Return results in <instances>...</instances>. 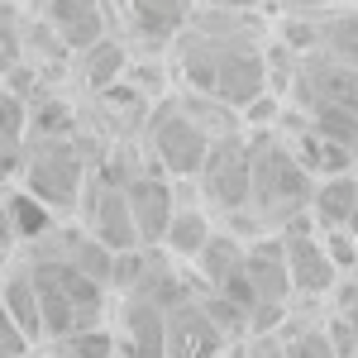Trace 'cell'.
Wrapping results in <instances>:
<instances>
[{
    "instance_id": "12",
    "label": "cell",
    "mask_w": 358,
    "mask_h": 358,
    "mask_svg": "<svg viewBox=\"0 0 358 358\" xmlns=\"http://www.w3.org/2000/svg\"><path fill=\"white\" fill-rule=\"evenodd\" d=\"M129 62H134V48H129L124 38L106 34L101 43H91V48H82V53H72V77L82 82V91L101 96V91H110L115 82H124Z\"/></svg>"
},
{
    "instance_id": "22",
    "label": "cell",
    "mask_w": 358,
    "mask_h": 358,
    "mask_svg": "<svg viewBox=\"0 0 358 358\" xmlns=\"http://www.w3.org/2000/svg\"><path fill=\"white\" fill-rule=\"evenodd\" d=\"M10 5H24V0H10Z\"/></svg>"
},
{
    "instance_id": "6",
    "label": "cell",
    "mask_w": 358,
    "mask_h": 358,
    "mask_svg": "<svg viewBox=\"0 0 358 358\" xmlns=\"http://www.w3.org/2000/svg\"><path fill=\"white\" fill-rule=\"evenodd\" d=\"M277 234H282V248H287L292 296H306V301L330 296L334 287H339V268H334V258H330V248H325V239H320V229L310 224V215L282 224Z\"/></svg>"
},
{
    "instance_id": "21",
    "label": "cell",
    "mask_w": 358,
    "mask_h": 358,
    "mask_svg": "<svg viewBox=\"0 0 358 358\" xmlns=\"http://www.w3.org/2000/svg\"><path fill=\"white\" fill-rule=\"evenodd\" d=\"M344 229H349V239H354V248H358V210L349 215V224H344Z\"/></svg>"
},
{
    "instance_id": "4",
    "label": "cell",
    "mask_w": 358,
    "mask_h": 358,
    "mask_svg": "<svg viewBox=\"0 0 358 358\" xmlns=\"http://www.w3.org/2000/svg\"><path fill=\"white\" fill-rule=\"evenodd\" d=\"M210 143H215V134L196 120L187 96L163 101L158 110H148V163L158 172H167V177H177V182L196 177L206 153H210Z\"/></svg>"
},
{
    "instance_id": "20",
    "label": "cell",
    "mask_w": 358,
    "mask_h": 358,
    "mask_svg": "<svg viewBox=\"0 0 358 358\" xmlns=\"http://www.w3.org/2000/svg\"><path fill=\"white\" fill-rule=\"evenodd\" d=\"M206 5H215V10H253V5H263V0H206Z\"/></svg>"
},
{
    "instance_id": "2",
    "label": "cell",
    "mask_w": 358,
    "mask_h": 358,
    "mask_svg": "<svg viewBox=\"0 0 358 358\" xmlns=\"http://www.w3.org/2000/svg\"><path fill=\"white\" fill-rule=\"evenodd\" d=\"M34 282H38V306H43V339H62V334L96 325L106 310V282L86 277L77 263H67L62 253L48 258H29Z\"/></svg>"
},
{
    "instance_id": "5",
    "label": "cell",
    "mask_w": 358,
    "mask_h": 358,
    "mask_svg": "<svg viewBox=\"0 0 358 358\" xmlns=\"http://www.w3.org/2000/svg\"><path fill=\"white\" fill-rule=\"evenodd\" d=\"M192 182L201 187V206L210 215H248V192H253V148H248V138L244 134L215 138Z\"/></svg>"
},
{
    "instance_id": "13",
    "label": "cell",
    "mask_w": 358,
    "mask_h": 358,
    "mask_svg": "<svg viewBox=\"0 0 358 358\" xmlns=\"http://www.w3.org/2000/svg\"><path fill=\"white\" fill-rule=\"evenodd\" d=\"M215 229H220V224H215V215H210L206 206H182V201H177V210H172V220H167V234H163V244H158V253H163L167 263L192 268L196 258H201V248L210 244Z\"/></svg>"
},
{
    "instance_id": "23",
    "label": "cell",
    "mask_w": 358,
    "mask_h": 358,
    "mask_svg": "<svg viewBox=\"0 0 358 358\" xmlns=\"http://www.w3.org/2000/svg\"><path fill=\"white\" fill-rule=\"evenodd\" d=\"M57 358H62V354H57Z\"/></svg>"
},
{
    "instance_id": "19",
    "label": "cell",
    "mask_w": 358,
    "mask_h": 358,
    "mask_svg": "<svg viewBox=\"0 0 358 358\" xmlns=\"http://www.w3.org/2000/svg\"><path fill=\"white\" fill-rule=\"evenodd\" d=\"M57 354L62 358H115L120 349H115V325H82V330L62 334V339H53Z\"/></svg>"
},
{
    "instance_id": "8",
    "label": "cell",
    "mask_w": 358,
    "mask_h": 358,
    "mask_svg": "<svg viewBox=\"0 0 358 358\" xmlns=\"http://www.w3.org/2000/svg\"><path fill=\"white\" fill-rule=\"evenodd\" d=\"M77 210H86V234L101 239L115 258H124V253L143 248V244H138V229H134V215H129V201H124V182H110V177L86 182L82 206H77Z\"/></svg>"
},
{
    "instance_id": "1",
    "label": "cell",
    "mask_w": 358,
    "mask_h": 358,
    "mask_svg": "<svg viewBox=\"0 0 358 358\" xmlns=\"http://www.w3.org/2000/svg\"><path fill=\"white\" fill-rule=\"evenodd\" d=\"M253 192H248V215H258V229H282L301 220L310 206L315 172L301 163L296 143L277 134H258L253 143Z\"/></svg>"
},
{
    "instance_id": "11",
    "label": "cell",
    "mask_w": 358,
    "mask_h": 358,
    "mask_svg": "<svg viewBox=\"0 0 358 358\" xmlns=\"http://www.w3.org/2000/svg\"><path fill=\"white\" fill-rule=\"evenodd\" d=\"M229 344L201 301L167 306V358H215Z\"/></svg>"
},
{
    "instance_id": "15",
    "label": "cell",
    "mask_w": 358,
    "mask_h": 358,
    "mask_svg": "<svg viewBox=\"0 0 358 358\" xmlns=\"http://www.w3.org/2000/svg\"><path fill=\"white\" fill-rule=\"evenodd\" d=\"M0 301L15 315V325L24 330L29 344H43V306H38V282L29 263H10L0 273Z\"/></svg>"
},
{
    "instance_id": "14",
    "label": "cell",
    "mask_w": 358,
    "mask_h": 358,
    "mask_svg": "<svg viewBox=\"0 0 358 358\" xmlns=\"http://www.w3.org/2000/svg\"><path fill=\"white\" fill-rule=\"evenodd\" d=\"M354 210H358V167H344V172H325V177H315V187H310V206H306V215H310L315 229L349 224Z\"/></svg>"
},
{
    "instance_id": "9",
    "label": "cell",
    "mask_w": 358,
    "mask_h": 358,
    "mask_svg": "<svg viewBox=\"0 0 358 358\" xmlns=\"http://www.w3.org/2000/svg\"><path fill=\"white\" fill-rule=\"evenodd\" d=\"M124 201H129V215H134L138 229V244L143 248H158L167 234V220L177 210V177H167L158 167H138L134 177L124 182Z\"/></svg>"
},
{
    "instance_id": "16",
    "label": "cell",
    "mask_w": 358,
    "mask_h": 358,
    "mask_svg": "<svg viewBox=\"0 0 358 358\" xmlns=\"http://www.w3.org/2000/svg\"><path fill=\"white\" fill-rule=\"evenodd\" d=\"M0 201H5V210H10V224H15V234H20V248L38 244V239H48L57 229V210L43 206V201L29 192V187H20V182H10V187L0 192Z\"/></svg>"
},
{
    "instance_id": "10",
    "label": "cell",
    "mask_w": 358,
    "mask_h": 358,
    "mask_svg": "<svg viewBox=\"0 0 358 358\" xmlns=\"http://www.w3.org/2000/svg\"><path fill=\"white\" fill-rule=\"evenodd\" d=\"M34 5H38V20L53 29L72 53H82L91 43H101L106 34H115L110 0H34Z\"/></svg>"
},
{
    "instance_id": "17",
    "label": "cell",
    "mask_w": 358,
    "mask_h": 358,
    "mask_svg": "<svg viewBox=\"0 0 358 358\" xmlns=\"http://www.w3.org/2000/svg\"><path fill=\"white\" fill-rule=\"evenodd\" d=\"M315 53H330L334 62L358 72V10H334L330 5L320 15V48Z\"/></svg>"
},
{
    "instance_id": "7",
    "label": "cell",
    "mask_w": 358,
    "mask_h": 358,
    "mask_svg": "<svg viewBox=\"0 0 358 358\" xmlns=\"http://www.w3.org/2000/svg\"><path fill=\"white\" fill-rule=\"evenodd\" d=\"M115 349H120V358H167V306L153 292L129 287L120 296Z\"/></svg>"
},
{
    "instance_id": "3",
    "label": "cell",
    "mask_w": 358,
    "mask_h": 358,
    "mask_svg": "<svg viewBox=\"0 0 358 358\" xmlns=\"http://www.w3.org/2000/svg\"><path fill=\"white\" fill-rule=\"evenodd\" d=\"M15 182L29 187L43 206H53L57 215L62 210H77L86 192V158L77 148L72 134H48V138H29L24 143V158H20V172Z\"/></svg>"
},
{
    "instance_id": "18",
    "label": "cell",
    "mask_w": 358,
    "mask_h": 358,
    "mask_svg": "<svg viewBox=\"0 0 358 358\" xmlns=\"http://www.w3.org/2000/svg\"><path fill=\"white\" fill-rule=\"evenodd\" d=\"M282 334V354L287 358H339V344H334L330 325H292V330H277Z\"/></svg>"
}]
</instances>
